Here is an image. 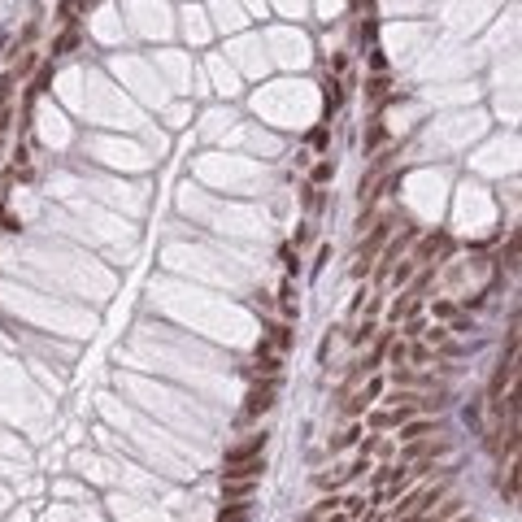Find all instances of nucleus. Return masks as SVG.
<instances>
[{"mask_svg": "<svg viewBox=\"0 0 522 522\" xmlns=\"http://www.w3.org/2000/svg\"><path fill=\"white\" fill-rule=\"evenodd\" d=\"M375 331H379V327H375V318H366V322H361V327L353 331V344H366V340H370V335H375Z\"/></svg>", "mask_w": 522, "mask_h": 522, "instance_id": "nucleus-18", "label": "nucleus"}, {"mask_svg": "<svg viewBox=\"0 0 522 522\" xmlns=\"http://www.w3.org/2000/svg\"><path fill=\"white\" fill-rule=\"evenodd\" d=\"M387 348H392V331H383V335L375 340V353H370V361H361V366H366V370H375V366L383 361V353H387Z\"/></svg>", "mask_w": 522, "mask_h": 522, "instance_id": "nucleus-7", "label": "nucleus"}, {"mask_svg": "<svg viewBox=\"0 0 522 522\" xmlns=\"http://www.w3.org/2000/svg\"><path fill=\"white\" fill-rule=\"evenodd\" d=\"M414 270H418L414 261H401V266H392V283H396V287H405V283L414 279Z\"/></svg>", "mask_w": 522, "mask_h": 522, "instance_id": "nucleus-12", "label": "nucleus"}, {"mask_svg": "<svg viewBox=\"0 0 522 522\" xmlns=\"http://www.w3.org/2000/svg\"><path fill=\"white\" fill-rule=\"evenodd\" d=\"M266 475V461L261 457H248V461H235L222 470V483H257Z\"/></svg>", "mask_w": 522, "mask_h": 522, "instance_id": "nucleus-3", "label": "nucleus"}, {"mask_svg": "<svg viewBox=\"0 0 522 522\" xmlns=\"http://www.w3.org/2000/svg\"><path fill=\"white\" fill-rule=\"evenodd\" d=\"M392 227H396V218L387 213V218H379L375 227H370V235L361 240V248H357V266H353V279H366L370 275V266H375V253L392 240Z\"/></svg>", "mask_w": 522, "mask_h": 522, "instance_id": "nucleus-1", "label": "nucleus"}, {"mask_svg": "<svg viewBox=\"0 0 522 522\" xmlns=\"http://www.w3.org/2000/svg\"><path fill=\"white\" fill-rule=\"evenodd\" d=\"M218 522H248V505L235 501L231 509H218Z\"/></svg>", "mask_w": 522, "mask_h": 522, "instance_id": "nucleus-11", "label": "nucleus"}, {"mask_svg": "<svg viewBox=\"0 0 522 522\" xmlns=\"http://www.w3.org/2000/svg\"><path fill=\"white\" fill-rule=\"evenodd\" d=\"M74 44H79V31H74V27H70V31H66V35H61V39L53 44V57H61V53H70V48H74Z\"/></svg>", "mask_w": 522, "mask_h": 522, "instance_id": "nucleus-17", "label": "nucleus"}, {"mask_svg": "<svg viewBox=\"0 0 522 522\" xmlns=\"http://www.w3.org/2000/svg\"><path fill=\"white\" fill-rule=\"evenodd\" d=\"M440 244H444V235H440V231H435V235H427V240H422V244H418V253H414L409 261H414V266H422V261H427V257L435 253V248H440Z\"/></svg>", "mask_w": 522, "mask_h": 522, "instance_id": "nucleus-6", "label": "nucleus"}, {"mask_svg": "<svg viewBox=\"0 0 522 522\" xmlns=\"http://www.w3.org/2000/svg\"><path fill=\"white\" fill-rule=\"evenodd\" d=\"M222 487H227V496H231V501H248L257 483H222Z\"/></svg>", "mask_w": 522, "mask_h": 522, "instance_id": "nucleus-16", "label": "nucleus"}, {"mask_svg": "<svg viewBox=\"0 0 522 522\" xmlns=\"http://www.w3.org/2000/svg\"><path fill=\"white\" fill-rule=\"evenodd\" d=\"M357 440H361V431H357V427H348L344 435H335V440H331V453H344L348 444H357Z\"/></svg>", "mask_w": 522, "mask_h": 522, "instance_id": "nucleus-13", "label": "nucleus"}, {"mask_svg": "<svg viewBox=\"0 0 522 522\" xmlns=\"http://www.w3.org/2000/svg\"><path fill=\"white\" fill-rule=\"evenodd\" d=\"M379 392H383V379H370V383H366V401H375Z\"/></svg>", "mask_w": 522, "mask_h": 522, "instance_id": "nucleus-24", "label": "nucleus"}, {"mask_svg": "<svg viewBox=\"0 0 522 522\" xmlns=\"http://www.w3.org/2000/svg\"><path fill=\"white\" fill-rule=\"evenodd\" d=\"M257 375H266V379H279V357L257 353Z\"/></svg>", "mask_w": 522, "mask_h": 522, "instance_id": "nucleus-8", "label": "nucleus"}, {"mask_svg": "<svg viewBox=\"0 0 522 522\" xmlns=\"http://www.w3.org/2000/svg\"><path fill=\"white\" fill-rule=\"evenodd\" d=\"M405 335H422V318H405Z\"/></svg>", "mask_w": 522, "mask_h": 522, "instance_id": "nucleus-25", "label": "nucleus"}, {"mask_svg": "<svg viewBox=\"0 0 522 522\" xmlns=\"http://www.w3.org/2000/svg\"><path fill=\"white\" fill-rule=\"evenodd\" d=\"M518 487H522V466L514 461V466H509V479L501 483V492H505V501H509V505L518 501Z\"/></svg>", "mask_w": 522, "mask_h": 522, "instance_id": "nucleus-5", "label": "nucleus"}, {"mask_svg": "<svg viewBox=\"0 0 522 522\" xmlns=\"http://www.w3.org/2000/svg\"><path fill=\"white\" fill-rule=\"evenodd\" d=\"M331 174H335V166H331V161H318V166H313V187H318V183H327Z\"/></svg>", "mask_w": 522, "mask_h": 522, "instance_id": "nucleus-19", "label": "nucleus"}, {"mask_svg": "<svg viewBox=\"0 0 522 522\" xmlns=\"http://www.w3.org/2000/svg\"><path fill=\"white\" fill-rule=\"evenodd\" d=\"M405 361H409V348L396 344V348H392V366H405Z\"/></svg>", "mask_w": 522, "mask_h": 522, "instance_id": "nucleus-21", "label": "nucleus"}, {"mask_svg": "<svg viewBox=\"0 0 522 522\" xmlns=\"http://www.w3.org/2000/svg\"><path fill=\"white\" fill-rule=\"evenodd\" d=\"M396 470H401V466H379V470H370V483H375V487L392 483V479H396Z\"/></svg>", "mask_w": 522, "mask_h": 522, "instance_id": "nucleus-14", "label": "nucleus"}, {"mask_svg": "<svg viewBox=\"0 0 522 522\" xmlns=\"http://www.w3.org/2000/svg\"><path fill=\"white\" fill-rule=\"evenodd\" d=\"M340 505H348V522H361L370 514V505L361 501V496H348V501H340Z\"/></svg>", "mask_w": 522, "mask_h": 522, "instance_id": "nucleus-10", "label": "nucleus"}, {"mask_svg": "<svg viewBox=\"0 0 522 522\" xmlns=\"http://www.w3.org/2000/svg\"><path fill=\"white\" fill-rule=\"evenodd\" d=\"M275 396H279V379H266L261 387L248 392V405H244V418H261L266 409H275Z\"/></svg>", "mask_w": 522, "mask_h": 522, "instance_id": "nucleus-2", "label": "nucleus"}, {"mask_svg": "<svg viewBox=\"0 0 522 522\" xmlns=\"http://www.w3.org/2000/svg\"><path fill=\"white\" fill-rule=\"evenodd\" d=\"M266 444H270V435H266V431H261V435H253V440H244V444H235V449L227 453V466L248 461V457H261V453H266Z\"/></svg>", "mask_w": 522, "mask_h": 522, "instance_id": "nucleus-4", "label": "nucleus"}, {"mask_svg": "<svg viewBox=\"0 0 522 522\" xmlns=\"http://www.w3.org/2000/svg\"><path fill=\"white\" fill-rule=\"evenodd\" d=\"M275 344H279V348H292V331H287V327H275Z\"/></svg>", "mask_w": 522, "mask_h": 522, "instance_id": "nucleus-22", "label": "nucleus"}, {"mask_svg": "<svg viewBox=\"0 0 522 522\" xmlns=\"http://www.w3.org/2000/svg\"><path fill=\"white\" fill-rule=\"evenodd\" d=\"M13 83H18V74H5V79H0V105H9V96H13Z\"/></svg>", "mask_w": 522, "mask_h": 522, "instance_id": "nucleus-20", "label": "nucleus"}, {"mask_svg": "<svg viewBox=\"0 0 522 522\" xmlns=\"http://www.w3.org/2000/svg\"><path fill=\"white\" fill-rule=\"evenodd\" d=\"M435 318H457V305H449V301H440V305H435Z\"/></svg>", "mask_w": 522, "mask_h": 522, "instance_id": "nucleus-23", "label": "nucleus"}, {"mask_svg": "<svg viewBox=\"0 0 522 522\" xmlns=\"http://www.w3.org/2000/svg\"><path fill=\"white\" fill-rule=\"evenodd\" d=\"M431 431H435V422H409V427H401V440H422Z\"/></svg>", "mask_w": 522, "mask_h": 522, "instance_id": "nucleus-9", "label": "nucleus"}, {"mask_svg": "<svg viewBox=\"0 0 522 522\" xmlns=\"http://www.w3.org/2000/svg\"><path fill=\"white\" fill-rule=\"evenodd\" d=\"M370 409V401H366V392H357V396H348V405H344V414L348 418H357V414H366Z\"/></svg>", "mask_w": 522, "mask_h": 522, "instance_id": "nucleus-15", "label": "nucleus"}]
</instances>
